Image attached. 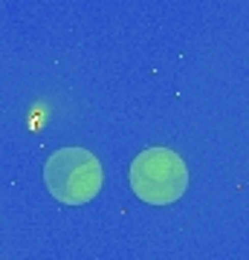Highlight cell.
Listing matches in <instances>:
<instances>
[{
    "mask_svg": "<svg viewBox=\"0 0 249 260\" xmlns=\"http://www.w3.org/2000/svg\"><path fill=\"white\" fill-rule=\"evenodd\" d=\"M46 191L61 205H84L102 191L104 171L99 156L84 148H61L44 165Z\"/></svg>",
    "mask_w": 249,
    "mask_h": 260,
    "instance_id": "1",
    "label": "cell"
},
{
    "mask_svg": "<svg viewBox=\"0 0 249 260\" xmlns=\"http://www.w3.org/2000/svg\"><path fill=\"white\" fill-rule=\"evenodd\" d=\"M130 188L148 205H171L188 188V168L171 148H148L130 162Z\"/></svg>",
    "mask_w": 249,
    "mask_h": 260,
    "instance_id": "2",
    "label": "cell"
}]
</instances>
